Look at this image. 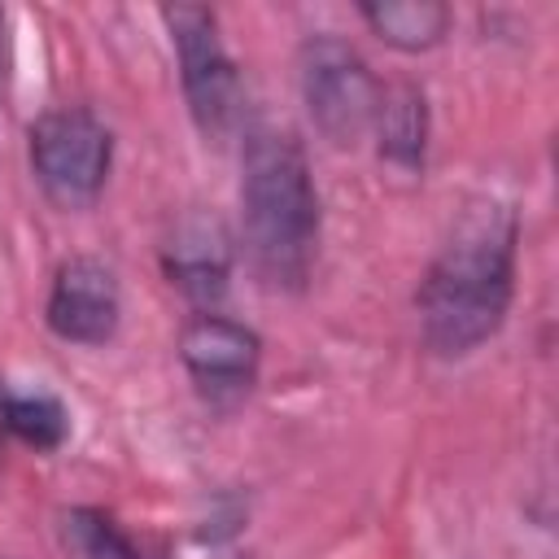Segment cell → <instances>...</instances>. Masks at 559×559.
<instances>
[{
    "instance_id": "6da1fadb",
    "label": "cell",
    "mask_w": 559,
    "mask_h": 559,
    "mask_svg": "<svg viewBox=\"0 0 559 559\" xmlns=\"http://www.w3.org/2000/svg\"><path fill=\"white\" fill-rule=\"evenodd\" d=\"M515 245L520 214L502 197H476L463 205L415 293L432 354H472L502 328L515 297Z\"/></svg>"
},
{
    "instance_id": "7a4b0ae2",
    "label": "cell",
    "mask_w": 559,
    "mask_h": 559,
    "mask_svg": "<svg viewBox=\"0 0 559 559\" xmlns=\"http://www.w3.org/2000/svg\"><path fill=\"white\" fill-rule=\"evenodd\" d=\"M245 249L271 288H301L319 253V192L293 131L253 127L240 157Z\"/></svg>"
},
{
    "instance_id": "3957f363",
    "label": "cell",
    "mask_w": 559,
    "mask_h": 559,
    "mask_svg": "<svg viewBox=\"0 0 559 559\" xmlns=\"http://www.w3.org/2000/svg\"><path fill=\"white\" fill-rule=\"evenodd\" d=\"M297 83L306 114L323 140L336 148H354L380 109V79L362 61V52L336 35H310L297 48Z\"/></svg>"
},
{
    "instance_id": "277c9868",
    "label": "cell",
    "mask_w": 559,
    "mask_h": 559,
    "mask_svg": "<svg viewBox=\"0 0 559 559\" xmlns=\"http://www.w3.org/2000/svg\"><path fill=\"white\" fill-rule=\"evenodd\" d=\"M114 162V135L109 127L83 109H48L31 127V170L52 205L61 210H87L105 192Z\"/></svg>"
},
{
    "instance_id": "5b68a950",
    "label": "cell",
    "mask_w": 559,
    "mask_h": 559,
    "mask_svg": "<svg viewBox=\"0 0 559 559\" xmlns=\"http://www.w3.org/2000/svg\"><path fill=\"white\" fill-rule=\"evenodd\" d=\"M162 17L179 57V83H183L192 122L201 127L205 140H223L240 114V79H236L231 52L223 48L218 17L201 4H175V9H162Z\"/></svg>"
},
{
    "instance_id": "8992f818",
    "label": "cell",
    "mask_w": 559,
    "mask_h": 559,
    "mask_svg": "<svg viewBox=\"0 0 559 559\" xmlns=\"http://www.w3.org/2000/svg\"><path fill=\"white\" fill-rule=\"evenodd\" d=\"M179 358L210 406H236L258 380L262 341L253 328L205 310L179 332Z\"/></svg>"
},
{
    "instance_id": "52a82bcc",
    "label": "cell",
    "mask_w": 559,
    "mask_h": 559,
    "mask_svg": "<svg viewBox=\"0 0 559 559\" xmlns=\"http://www.w3.org/2000/svg\"><path fill=\"white\" fill-rule=\"evenodd\" d=\"M122 297L118 280L100 258H70L57 266L44 319L70 345H105L118 332Z\"/></svg>"
},
{
    "instance_id": "ba28073f",
    "label": "cell",
    "mask_w": 559,
    "mask_h": 559,
    "mask_svg": "<svg viewBox=\"0 0 559 559\" xmlns=\"http://www.w3.org/2000/svg\"><path fill=\"white\" fill-rule=\"evenodd\" d=\"M162 266L170 284L192 301V306H218L231 280V240L218 218H183L162 253Z\"/></svg>"
},
{
    "instance_id": "9c48e42d",
    "label": "cell",
    "mask_w": 559,
    "mask_h": 559,
    "mask_svg": "<svg viewBox=\"0 0 559 559\" xmlns=\"http://www.w3.org/2000/svg\"><path fill=\"white\" fill-rule=\"evenodd\" d=\"M380 135V157L397 170H419L424 166V144H428V105L415 83H393L380 87V109L376 127Z\"/></svg>"
},
{
    "instance_id": "30bf717a",
    "label": "cell",
    "mask_w": 559,
    "mask_h": 559,
    "mask_svg": "<svg viewBox=\"0 0 559 559\" xmlns=\"http://www.w3.org/2000/svg\"><path fill=\"white\" fill-rule=\"evenodd\" d=\"M358 13L389 48L402 52H428L432 44H441L450 26V9L437 0H380V4H362Z\"/></svg>"
},
{
    "instance_id": "8fae6325",
    "label": "cell",
    "mask_w": 559,
    "mask_h": 559,
    "mask_svg": "<svg viewBox=\"0 0 559 559\" xmlns=\"http://www.w3.org/2000/svg\"><path fill=\"white\" fill-rule=\"evenodd\" d=\"M61 537L79 559H144V550L122 533L100 507H74L61 515Z\"/></svg>"
},
{
    "instance_id": "7c38bea8",
    "label": "cell",
    "mask_w": 559,
    "mask_h": 559,
    "mask_svg": "<svg viewBox=\"0 0 559 559\" xmlns=\"http://www.w3.org/2000/svg\"><path fill=\"white\" fill-rule=\"evenodd\" d=\"M4 428L35 450H57L70 437V415L52 393H9Z\"/></svg>"
},
{
    "instance_id": "4fadbf2b",
    "label": "cell",
    "mask_w": 559,
    "mask_h": 559,
    "mask_svg": "<svg viewBox=\"0 0 559 559\" xmlns=\"http://www.w3.org/2000/svg\"><path fill=\"white\" fill-rule=\"evenodd\" d=\"M4 402H9V389H4V380H0V437L9 432V428H4Z\"/></svg>"
},
{
    "instance_id": "5bb4252c",
    "label": "cell",
    "mask_w": 559,
    "mask_h": 559,
    "mask_svg": "<svg viewBox=\"0 0 559 559\" xmlns=\"http://www.w3.org/2000/svg\"><path fill=\"white\" fill-rule=\"evenodd\" d=\"M0 31H4V13H0Z\"/></svg>"
}]
</instances>
